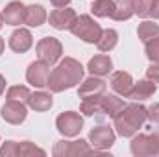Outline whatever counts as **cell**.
I'll use <instances>...</instances> for the list:
<instances>
[{"instance_id":"1","label":"cell","mask_w":159,"mask_h":157,"mask_svg":"<svg viewBox=\"0 0 159 157\" xmlns=\"http://www.w3.org/2000/svg\"><path fill=\"white\" fill-rule=\"evenodd\" d=\"M83 78V67L74 57H65L48 76L46 87L52 92H63L67 89L76 87Z\"/></svg>"},{"instance_id":"2","label":"cell","mask_w":159,"mask_h":157,"mask_svg":"<svg viewBox=\"0 0 159 157\" xmlns=\"http://www.w3.org/2000/svg\"><path fill=\"white\" fill-rule=\"evenodd\" d=\"M113 120H115V129L119 135L133 137L148 120V109L141 104H129V105H124Z\"/></svg>"},{"instance_id":"3","label":"cell","mask_w":159,"mask_h":157,"mask_svg":"<svg viewBox=\"0 0 159 157\" xmlns=\"http://www.w3.org/2000/svg\"><path fill=\"white\" fill-rule=\"evenodd\" d=\"M70 32H72L78 39L85 41V43H91V44H94L96 41L100 39V35H102L100 24H98L93 17H89V15H80V17H76V20H74Z\"/></svg>"},{"instance_id":"4","label":"cell","mask_w":159,"mask_h":157,"mask_svg":"<svg viewBox=\"0 0 159 157\" xmlns=\"http://www.w3.org/2000/svg\"><path fill=\"white\" fill-rule=\"evenodd\" d=\"M13 155H20V157H26V155H46V152L24 141V142H15V141H7L2 144L0 148V157H13Z\"/></svg>"},{"instance_id":"5","label":"cell","mask_w":159,"mask_h":157,"mask_svg":"<svg viewBox=\"0 0 159 157\" xmlns=\"http://www.w3.org/2000/svg\"><path fill=\"white\" fill-rule=\"evenodd\" d=\"M131 154L137 157L157 155L159 154V133L154 135H135L131 141Z\"/></svg>"},{"instance_id":"6","label":"cell","mask_w":159,"mask_h":157,"mask_svg":"<svg viewBox=\"0 0 159 157\" xmlns=\"http://www.w3.org/2000/svg\"><path fill=\"white\" fill-rule=\"evenodd\" d=\"M56 128L65 137H76L83 129V118L74 111H65L56 118Z\"/></svg>"},{"instance_id":"7","label":"cell","mask_w":159,"mask_h":157,"mask_svg":"<svg viewBox=\"0 0 159 157\" xmlns=\"http://www.w3.org/2000/svg\"><path fill=\"white\" fill-rule=\"evenodd\" d=\"M52 154L56 157H78V155H91V148L87 141H59L56 142Z\"/></svg>"},{"instance_id":"8","label":"cell","mask_w":159,"mask_h":157,"mask_svg":"<svg viewBox=\"0 0 159 157\" xmlns=\"http://www.w3.org/2000/svg\"><path fill=\"white\" fill-rule=\"evenodd\" d=\"M61 54H63V46L56 37H44L37 43V56L41 61L48 65H54L56 61H59Z\"/></svg>"},{"instance_id":"9","label":"cell","mask_w":159,"mask_h":157,"mask_svg":"<svg viewBox=\"0 0 159 157\" xmlns=\"http://www.w3.org/2000/svg\"><path fill=\"white\" fill-rule=\"evenodd\" d=\"M89 142L96 150H109L115 142V131L109 126H96L89 133Z\"/></svg>"},{"instance_id":"10","label":"cell","mask_w":159,"mask_h":157,"mask_svg":"<svg viewBox=\"0 0 159 157\" xmlns=\"http://www.w3.org/2000/svg\"><path fill=\"white\" fill-rule=\"evenodd\" d=\"M76 11L74 9H69V7H57L50 13L48 17V22L52 28L56 30H70L74 20H76Z\"/></svg>"},{"instance_id":"11","label":"cell","mask_w":159,"mask_h":157,"mask_svg":"<svg viewBox=\"0 0 159 157\" xmlns=\"http://www.w3.org/2000/svg\"><path fill=\"white\" fill-rule=\"evenodd\" d=\"M48 76H50V65L41 61V59L39 61H34L28 67V70H26V79L34 87H46Z\"/></svg>"},{"instance_id":"12","label":"cell","mask_w":159,"mask_h":157,"mask_svg":"<svg viewBox=\"0 0 159 157\" xmlns=\"http://www.w3.org/2000/svg\"><path fill=\"white\" fill-rule=\"evenodd\" d=\"M28 117V111H26V104L22 102H13V100H7L4 105H2V118L9 124H20L24 122Z\"/></svg>"},{"instance_id":"13","label":"cell","mask_w":159,"mask_h":157,"mask_svg":"<svg viewBox=\"0 0 159 157\" xmlns=\"http://www.w3.org/2000/svg\"><path fill=\"white\" fill-rule=\"evenodd\" d=\"M32 44H34V37H32V34H30L28 30H24V28L15 30V32L11 34V37H9V48H11L13 52H17V54L28 52V50L32 48Z\"/></svg>"},{"instance_id":"14","label":"cell","mask_w":159,"mask_h":157,"mask_svg":"<svg viewBox=\"0 0 159 157\" xmlns=\"http://www.w3.org/2000/svg\"><path fill=\"white\" fill-rule=\"evenodd\" d=\"M106 92V81L96 76L93 78H87L85 81L80 83L78 89V96L83 100V98H91V96H102Z\"/></svg>"},{"instance_id":"15","label":"cell","mask_w":159,"mask_h":157,"mask_svg":"<svg viewBox=\"0 0 159 157\" xmlns=\"http://www.w3.org/2000/svg\"><path fill=\"white\" fill-rule=\"evenodd\" d=\"M87 70L93 74V76H107L111 70H113V61L109 56H94L89 59V65H87Z\"/></svg>"},{"instance_id":"16","label":"cell","mask_w":159,"mask_h":157,"mask_svg":"<svg viewBox=\"0 0 159 157\" xmlns=\"http://www.w3.org/2000/svg\"><path fill=\"white\" fill-rule=\"evenodd\" d=\"M156 91H157V85H156L154 81H150V79H141L139 83H133V87H131L128 98L137 100V102H141V100H148L150 96H154Z\"/></svg>"},{"instance_id":"17","label":"cell","mask_w":159,"mask_h":157,"mask_svg":"<svg viewBox=\"0 0 159 157\" xmlns=\"http://www.w3.org/2000/svg\"><path fill=\"white\" fill-rule=\"evenodd\" d=\"M111 87H113V91L120 94V96H129V91H131V87H133V79L131 76L128 74V72H124V70H119V72H115L113 76H111Z\"/></svg>"},{"instance_id":"18","label":"cell","mask_w":159,"mask_h":157,"mask_svg":"<svg viewBox=\"0 0 159 157\" xmlns=\"http://www.w3.org/2000/svg\"><path fill=\"white\" fill-rule=\"evenodd\" d=\"M122 107H124V102L119 96H115V94H104L102 96V102H100V113L102 115L115 118Z\"/></svg>"},{"instance_id":"19","label":"cell","mask_w":159,"mask_h":157,"mask_svg":"<svg viewBox=\"0 0 159 157\" xmlns=\"http://www.w3.org/2000/svg\"><path fill=\"white\" fill-rule=\"evenodd\" d=\"M24 6L20 4V2H11V4H7L6 6V9H4V20H6V24H11V26H17V24H20V22H24Z\"/></svg>"},{"instance_id":"20","label":"cell","mask_w":159,"mask_h":157,"mask_svg":"<svg viewBox=\"0 0 159 157\" xmlns=\"http://www.w3.org/2000/svg\"><path fill=\"white\" fill-rule=\"evenodd\" d=\"M44 20H46V11H44L43 6L32 4V6H28V7L24 9V22H26L28 26L37 28V26H41Z\"/></svg>"},{"instance_id":"21","label":"cell","mask_w":159,"mask_h":157,"mask_svg":"<svg viewBox=\"0 0 159 157\" xmlns=\"http://www.w3.org/2000/svg\"><path fill=\"white\" fill-rule=\"evenodd\" d=\"M52 104H54V100H52V96L48 94V92H32V96H30V100H28V105L34 109V111H48L50 107H52Z\"/></svg>"},{"instance_id":"22","label":"cell","mask_w":159,"mask_h":157,"mask_svg":"<svg viewBox=\"0 0 159 157\" xmlns=\"http://www.w3.org/2000/svg\"><path fill=\"white\" fill-rule=\"evenodd\" d=\"M137 35H139V39L143 41L144 44L150 43V41H154V39H159V26L154 24V22H150V20H144V22L139 24Z\"/></svg>"},{"instance_id":"23","label":"cell","mask_w":159,"mask_h":157,"mask_svg":"<svg viewBox=\"0 0 159 157\" xmlns=\"http://www.w3.org/2000/svg\"><path fill=\"white\" fill-rule=\"evenodd\" d=\"M117 43H119V34L115 30L107 28V30H102V35L96 41V46L102 52H109V50H113L117 46Z\"/></svg>"},{"instance_id":"24","label":"cell","mask_w":159,"mask_h":157,"mask_svg":"<svg viewBox=\"0 0 159 157\" xmlns=\"http://www.w3.org/2000/svg\"><path fill=\"white\" fill-rule=\"evenodd\" d=\"M115 7H117L115 0H94L91 4V11L96 17H111Z\"/></svg>"},{"instance_id":"25","label":"cell","mask_w":159,"mask_h":157,"mask_svg":"<svg viewBox=\"0 0 159 157\" xmlns=\"http://www.w3.org/2000/svg\"><path fill=\"white\" fill-rule=\"evenodd\" d=\"M30 96H32V92H30V89H28V87H24V85H13V87H9V89H7V94H6V98H7V100L22 102V104H28Z\"/></svg>"},{"instance_id":"26","label":"cell","mask_w":159,"mask_h":157,"mask_svg":"<svg viewBox=\"0 0 159 157\" xmlns=\"http://www.w3.org/2000/svg\"><path fill=\"white\" fill-rule=\"evenodd\" d=\"M102 96H104V94H102ZM102 96L83 98V100H81V105H80V111H81L85 117H94L96 113H100V102H102Z\"/></svg>"},{"instance_id":"27","label":"cell","mask_w":159,"mask_h":157,"mask_svg":"<svg viewBox=\"0 0 159 157\" xmlns=\"http://www.w3.org/2000/svg\"><path fill=\"white\" fill-rule=\"evenodd\" d=\"M135 13H133V7H131V2H128V0H119V4H117V7H115V11H113V15H111V19H115V20H128V19H131Z\"/></svg>"},{"instance_id":"28","label":"cell","mask_w":159,"mask_h":157,"mask_svg":"<svg viewBox=\"0 0 159 157\" xmlns=\"http://www.w3.org/2000/svg\"><path fill=\"white\" fill-rule=\"evenodd\" d=\"M131 2V7H133V13L139 15V17H148L150 15V7L154 4V0H129Z\"/></svg>"},{"instance_id":"29","label":"cell","mask_w":159,"mask_h":157,"mask_svg":"<svg viewBox=\"0 0 159 157\" xmlns=\"http://www.w3.org/2000/svg\"><path fill=\"white\" fill-rule=\"evenodd\" d=\"M144 52H146V57L152 63L159 61V39H154V41H150V43H146Z\"/></svg>"},{"instance_id":"30","label":"cell","mask_w":159,"mask_h":157,"mask_svg":"<svg viewBox=\"0 0 159 157\" xmlns=\"http://www.w3.org/2000/svg\"><path fill=\"white\" fill-rule=\"evenodd\" d=\"M146 78L150 79V81H154V83H159V61L152 63V65L148 67V70H146Z\"/></svg>"},{"instance_id":"31","label":"cell","mask_w":159,"mask_h":157,"mask_svg":"<svg viewBox=\"0 0 159 157\" xmlns=\"http://www.w3.org/2000/svg\"><path fill=\"white\" fill-rule=\"evenodd\" d=\"M148 120L157 122L159 124V102L157 104H154L152 107H148Z\"/></svg>"},{"instance_id":"32","label":"cell","mask_w":159,"mask_h":157,"mask_svg":"<svg viewBox=\"0 0 159 157\" xmlns=\"http://www.w3.org/2000/svg\"><path fill=\"white\" fill-rule=\"evenodd\" d=\"M150 15H152L154 19H159V0H154V4H152V7H150Z\"/></svg>"},{"instance_id":"33","label":"cell","mask_w":159,"mask_h":157,"mask_svg":"<svg viewBox=\"0 0 159 157\" xmlns=\"http://www.w3.org/2000/svg\"><path fill=\"white\" fill-rule=\"evenodd\" d=\"M56 7H67V4L70 2V0H50Z\"/></svg>"},{"instance_id":"34","label":"cell","mask_w":159,"mask_h":157,"mask_svg":"<svg viewBox=\"0 0 159 157\" xmlns=\"http://www.w3.org/2000/svg\"><path fill=\"white\" fill-rule=\"evenodd\" d=\"M4 89H6V79H4V76L0 74V94L4 92Z\"/></svg>"},{"instance_id":"35","label":"cell","mask_w":159,"mask_h":157,"mask_svg":"<svg viewBox=\"0 0 159 157\" xmlns=\"http://www.w3.org/2000/svg\"><path fill=\"white\" fill-rule=\"evenodd\" d=\"M4 46H6V44H4V39L0 37V56H2V52H4Z\"/></svg>"},{"instance_id":"36","label":"cell","mask_w":159,"mask_h":157,"mask_svg":"<svg viewBox=\"0 0 159 157\" xmlns=\"http://www.w3.org/2000/svg\"><path fill=\"white\" fill-rule=\"evenodd\" d=\"M4 22H6V20H4V15L0 13V30H2V26H4Z\"/></svg>"}]
</instances>
